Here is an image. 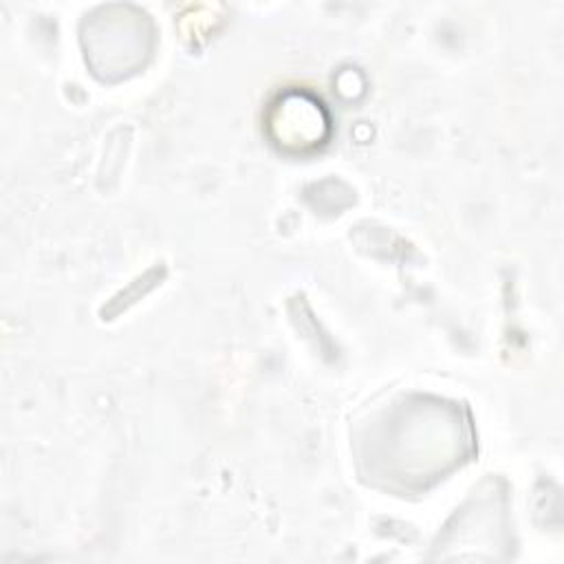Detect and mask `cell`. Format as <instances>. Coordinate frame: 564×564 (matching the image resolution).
<instances>
[{
    "mask_svg": "<svg viewBox=\"0 0 564 564\" xmlns=\"http://www.w3.org/2000/svg\"><path fill=\"white\" fill-rule=\"evenodd\" d=\"M271 128H278L273 139L280 145H295V150L319 148L328 137V117L317 99L291 93L275 104Z\"/></svg>",
    "mask_w": 564,
    "mask_h": 564,
    "instance_id": "obj_1",
    "label": "cell"
}]
</instances>
